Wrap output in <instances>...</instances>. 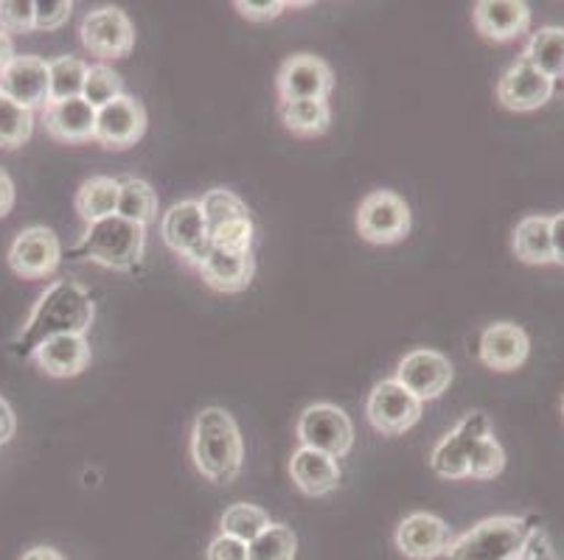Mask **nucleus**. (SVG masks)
I'll use <instances>...</instances> for the list:
<instances>
[{"label": "nucleus", "mask_w": 564, "mask_h": 560, "mask_svg": "<svg viewBox=\"0 0 564 560\" xmlns=\"http://www.w3.org/2000/svg\"><path fill=\"white\" fill-rule=\"evenodd\" d=\"M94 297L85 286H79L76 281H56L43 292L29 322L12 342L14 353L32 359V353L48 339L85 337L94 326Z\"/></svg>", "instance_id": "nucleus-1"}, {"label": "nucleus", "mask_w": 564, "mask_h": 560, "mask_svg": "<svg viewBox=\"0 0 564 560\" xmlns=\"http://www.w3.org/2000/svg\"><path fill=\"white\" fill-rule=\"evenodd\" d=\"M192 460L214 485H230L239 476L245 443L239 426L225 409L208 407L197 415L192 429Z\"/></svg>", "instance_id": "nucleus-2"}, {"label": "nucleus", "mask_w": 564, "mask_h": 560, "mask_svg": "<svg viewBox=\"0 0 564 560\" xmlns=\"http://www.w3.org/2000/svg\"><path fill=\"white\" fill-rule=\"evenodd\" d=\"M531 521L517 516H491L475 524L460 538H453L444 552L447 560H525L533 532Z\"/></svg>", "instance_id": "nucleus-3"}, {"label": "nucleus", "mask_w": 564, "mask_h": 560, "mask_svg": "<svg viewBox=\"0 0 564 560\" xmlns=\"http://www.w3.org/2000/svg\"><path fill=\"white\" fill-rule=\"evenodd\" d=\"M147 250V228L127 222L121 216H107L101 222L87 224L85 235L74 246V259H87L116 272H130L141 264Z\"/></svg>", "instance_id": "nucleus-4"}, {"label": "nucleus", "mask_w": 564, "mask_h": 560, "mask_svg": "<svg viewBox=\"0 0 564 560\" xmlns=\"http://www.w3.org/2000/svg\"><path fill=\"white\" fill-rule=\"evenodd\" d=\"M161 235L169 250L181 255L188 266H199L205 255L212 253L208 224H205L203 205L197 199L172 205L161 219Z\"/></svg>", "instance_id": "nucleus-5"}, {"label": "nucleus", "mask_w": 564, "mask_h": 560, "mask_svg": "<svg viewBox=\"0 0 564 560\" xmlns=\"http://www.w3.org/2000/svg\"><path fill=\"white\" fill-rule=\"evenodd\" d=\"M299 440L306 449L343 460L354 446V426L335 404H312L299 418Z\"/></svg>", "instance_id": "nucleus-6"}, {"label": "nucleus", "mask_w": 564, "mask_h": 560, "mask_svg": "<svg viewBox=\"0 0 564 560\" xmlns=\"http://www.w3.org/2000/svg\"><path fill=\"white\" fill-rule=\"evenodd\" d=\"M422 407V400L415 398L413 393H408L397 378H388V382H379L373 393L368 395L366 413L379 435L399 438V435H404V431L419 424Z\"/></svg>", "instance_id": "nucleus-7"}, {"label": "nucleus", "mask_w": 564, "mask_h": 560, "mask_svg": "<svg viewBox=\"0 0 564 560\" xmlns=\"http://www.w3.org/2000/svg\"><path fill=\"white\" fill-rule=\"evenodd\" d=\"M357 230L371 244H397L410 233V208L399 194L373 191L357 208Z\"/></svg>", "instance_id": "nucleus-8"}, {"label": "nucleus", "mask_w": 564, "mask_h": 560, "mask_svg": "<svg viewBox=\"0 0 564 560\" xmlns=\"http://www.w3.org/2000/svg\"><path fill=\"white\" fill-rule=\"evenodd\" d=\"M82 45L99 59H124L135 48V29L116 7H101L82 20Z\"/></svg>", "instance_id": "nucleus-9"}, {"label": "nucleus", "mask_w": 564, "mask_h": 560, "mask_svg": "<svg viewBox=\"0 0 564 560\" xmlns=\"http://www.w3.org/2000/svg\"><path fill=\"white\" fill-rule=\"evenodd\" d=\"M491 435V420L486 413H469L464 415L458 426L449 431L447 438L441 440L433 449L430 465L444 480H466V469H469V454L480 438Z\"/></svg>", "instance_id": "nucleus-10"}, {"label": "nucleus", "mask_w": 564, "mask_h": 560, "mask_svg": "<svg viewBox=\"0 0 564 560\" xmlns=\"http://www.w3.org/2000/svg\"><path fill=\"white\" fill-rule=\"evenodd\" d=\"M63 261V244L51 228H25L9 246V266L23 281L54 275Z\"/></svg>", "instance_id": "nucleus-11"}, {"label": "nucleus", "mask_w": 564, "mask_h": 560, "mask_svg": "<svg viewBox=\"0 0 564 560\" xmlns=\"http://www.w3.org/2000/svg\"><path fill=\"white\" fill-rule=\"evenodd\" d=\"M275 87L281 101H326L335 90V76L321 56L295 54L281 65Z\"/></svg>", "instance_id": "nucleus-12"}, {"label": "nucleus", "mask_w": 564, "mask_h": 560, "mask_svg": "<svg viewBox=\"0 0 564 560\" xmlns=\"http://www.w3.org/2000/svg\"><path fill=\"white\" fill-rule=\"evenodd\" d=\"M397 382L422 404L424 400H435L447 393L449 384H453V362L444 353L419 348V351H410L399 362Z\"/></svg>", "instance_id": "nucleus-13"}, {"label": "nucleus", "mask_w": 564, "mask_h": 560, "mask_svg": "<svg viewBox=\"0 0 564 560\" xmlns=\"http://www.w3.org/2000/svg\"><path fill=\"white\" fill-rule=\"evenodd\" d=\"M147 132V110L132 96H121V99L110 101L101 110H96V132L94 141L101 143L105 149H130Z\"/></svg>", "instance_id": "nucleus-14"}, {"label": "nucleus", "mask_w": 564, "mask_h": 560, "mask_svg": "<svg viewBox=\"0 0 564 560\" xmlns=\"http://www.w3.org/2000/svg\"><path fill=\"white\" fill-rule=\"evenodd\" d=\"M48 62L40 56H14L7 68L0 70V96H7L9 101L25 110L34 112L37 107L48 105Z\"/></svg>", "instance_id": "nucleus-15"}, {"label": "nucleus", "mask_w": 564, "mask_h": 560, "mask_svg": "<svg viewBox=\"0 0 564 560\" xmlns=\"http://www.w3.org/2000/svg\"><path fill=\"white\" fill-rule=\"evenodd\" d=\"M553 87H556V81L551 76L533 68L531 62L520 59L502 74L500 85H497V99L511 112H533L551 101Z\"/></svg>", "instance_id": "nucleus-16"}, {"label": "nucleus", "mask_w": 564, "mask_h": 560, "mask_svg": "<svg viewBox=\"0 0 564 560\" xmlns=\"http://www.w3.org/2000/svg\"><path fill=\"white\" fill-rule=\"evenodd\" d=\"M453 532L433 513H410L397 530V547L410 560H433L447 552Z\"/></svg>", "instance_id": "nucleus-17"}, {"label": "nucleus", "mask_w": 564, "mask_h": 560, "mask_svg": "<svg viewBox=\"0 0 564 560\" xmlns=\"http://www.w3.org/2000/svg\"><path fill=\"white\" fill-rule=\"evenodd\" d=\"M531 351V339L514 322H495L480 333V362L497 373H511L520 367Z\"/></svg>", "instance_id": "nucleus-18"}, {"label": "nucleus", "mask_w": 564, "mask_h": 560, "mask_svg": "<svg viewBox=\"0 0 564 560\" xmlns=\"http://www.w3.org/2000/svg\"><path fill=\"white\" fill-rule=\"evenodd\" d=\"M471 20L486 40L509 43L531 25V7L522 0H480L471 9Z\"/></svg>", "instance_id": "nucleus-19"}, {"label": "nucleus", "mask_w": 564, "mask_h": 560, "mask_svg": "<svg viewBox=\"0 0 564 560\" xmlns=\"http://www.w3.org/2000/svg\"><path fill=\"white\" fill-rule=\"evenodd\" d=\"M45 132L59 143H85L94 141L96 132V107L85 99L48 101L45 105Z\"/></svg>", "instance_id": "nucleus-20"}, {"label": "nucleus", "mask_w": 564, "mask_h": 560, "mask_svg": "<svg viewBox=\"0 0 564 560\" xmlns=\"http://www.w3.org/2000/svg\"><path fill=\"white\" fill-rule=\"evenodd\" d=\"M37 367L51 378H74L90 367V342L85 337H56L32 353Z\"/></svg>", "instance_id": "nucleus-21"}, {"label": "nucleus", "mask_w": 564, "mask_h": 560, "mask_svg": "<svg viewBox=\"0 0 564 560\" xmlns=\"http://www.w3.org/2000/svg\"><path fill=\"white\" fill-rule=\"evenodd\" d=\"M290 476L306 496H326L340 485V462L323 451L301 446L290 460Z\"/></svg>", "instance_id": "nucleus-22"}, {"label": "nucleus", "mask_w": 564, "mask_h": 560, "mask_svg": "<svg viewBox=\"0 0 564 560\" xmlns=\"http://www.w3.org/2000/svg\"><path fill=\"white\" fill-rule=\"evenodd\" d=\"M197 272L214 292L236 295V292L248 289L250 281H253L256 261L253 253H225V250L212 246V253L205 255Z\"/></svg>", "instance_id": "nucleus-23"}, {"label": "nucleus", "mask_w": 564, "mask_h": 560, "mask_svg": "<svg viewBox=\"0 0 564 560\" xmlns=\"http://www.w3.org/2000/svg\"><path fill=\"white\" fill-rule=\"evenodd\" d=\"M511 246H514L517 259L525 261V264H553L551 219L547 216H525V219H520L514 235H511Z\"/></svg>", "instance_id": "nucleus-24"}, {"label": "nucleus", "mask_w": 564, "mask_h": 560, "mask_svg": "<svg viewBox=\"0 0 564 560\" xmlns=\"http://www.w3.org/2000/svg\"><path fill=\"white\" fill-rule=\"evenodd\" d=\"M118 191H121V183L112 177L85 179L79 194H76V213H79L87 224L101 222L107 216H116Z\"/></svg>", "instance_id": "nucleus-25"}, {"label": "nucleus", "mask_w": 564, "mask_h": 560, "mask_svg": "<svg viewBox=\"0 0 564 560\" xmlns=\"http://www.w3.org/2000/svg\"><path fill=\"white\" fill-rule=\"evenodd\" d=\"M522 59L531 62L533 68L551 76L553 81L564 79V29L558 25H545L528 40Z\"/></svg>", "instance_id": "nucleus-26"}, {"label": "nucleus", "mask_w": 564, "mask_h": 560, "mask_svg": "<svg viewBox=\"0 0 564 560\" xmlns=\"http://www.w3.org/2000/svg\"><path fill=\"white\" fill-rule=\"evenodd\" d=\"M121 183V191H118V210L116 216L127 219V222H135L141 228L152 224L158 219V191L152 188L147 179L127 177L118 179Z\"/></svg>", "instance_id": "nucleus-27"}, {"label": "nucleus", "mask_w": 564, "mask_h": 560, "mask_svg": "<svg viewBox=\"0 0 564 560\" xmlns=\"http://www.w3.org/2000/svg\"><path fill=\"white\" fill-rule=\"evenodd\" d=\"M279 116L286 130L299 138H317L329 130V101H281Z\"/></svg>", "instance_id": "nucleus-28"}, {"label": "nucleus", "mask_w": 564, "mask_h": 560, "mask_svg": "<svg viewBox=\"0 0 564 560\" xmlns=\"http://www.w3.org/2000/svg\"><path fill=\"white\" fill-rule=\"evenodd\" d=\"M85 76L87 65L79 56H59V59L48 62V101H68V99H82V90H85Z\"/></svg>", "instance_id": "nucleus-29"}, {"label": "nucleus", "mask_w": 564, "mask_h": 560, "mask_svg": "<svg viewBox=\"0 0 564 560\" xmlns=\"http://www.w3.org/2000/svg\"><path fill=\"white\" fill-rule=\"evenodd\" d=\"M270 524L273 521H270V516H267L261 507L248 505V502H239V505H230L228 510L223 513L219 530H223V536H230L236 538V541L250 543L253 538H259Z\"/></svg>", "instance_id": "nucleus-30"}, {"label": "nucleus", "mask_w": 564, "mask_h": 560, "mask_svg": "<svg viewBox=\"0 0 564 560\" xmlns=\"http://www.w3.org/2000/svg\"><path fill=\"white\" fill-rule=\"evenodd\" d=\"M299 538L286 524H270L259 538L248 543V560H295Z\"/></svg>", "instance_id": "nucleus-31"}, {"label": "nucleus", "mask_w": 564, "mask_h": 560, "mask_svg": "<svg viewBox=\"0 0 564 560\" xmlns=\"http://www.w3.org/2000/svg\"><path fill=\"white\" fill-rule=\"evenodd\" d=\"M34 132L32 110L0 96V149H20Z\"/></svg>", "instance_id": "nucleus-32"}, {"label": "nucleus", "mask_w": 564, "mask_h": 560, "mask_svg": "<svg viewBox=\"0 0 564 560\" xmlns=\"http://www.w3.org/2000/svg\"><path fill=\"white\" fill-rule=\"evenodd\" d=\"M121 96H124V79H121V74H116L110 65H94V68H87L85 90H82V99H85L87 105L101 110V107L121 99Z\"/></svg>", "instance_id": "nucleus-33"}, {"label": "nucleus", "mask_w": 564, "mask_h": 560, "mask_svg": "<svg viewBox=\"0 0 564 560\" xmlns=\"http://www.w3.org/2000/svg\"><path fill=\"white\" fill-rule=\"evenodd\" d=\"M208 241L214 250H225V253H253V219L242 216V219L208 228Z\"/></svg>", "instance_id": "nucleus-34"}, {"label": "nucleus", "mask_w": 564, "mask_h": 560, "mask_svg": "<svg viewBox=\"0 0 564 560\" xmlns=\"http://www.w3.org/2000/svg\"><path fill=\"white\" fill-rule=\"evenodd\" d=\"M502 469H506V451L497 443L495 435H486V438H480L478 443H475V449H471L466 474H469L471 480H495V476L502 474Z\"/></svg>", "instance_id": "nucleus-35"}, {"label": "nucleus", "mask_w": 564, "mask_h": 560, "mask_svg": "<svg viewBox=\"0 0 564 560\" xmlns=\"http://www.w3.org/2000/svg\"><path fill=\"white\" fill-rule=\"evenodd\" d=\"M199 205H203V216L208 228H217V224L230 222V219L250 216L248 205L236 197L234 191H228V188H212V191L199 199Z\"/></svg>", "instance_id": "nucleus-36"}, {"label": "nucleus", "mask_w": 564, "mask_h": 560, "mask_svg": "<svg viewBox=\"0 0 564 560\" xmlns=\"http://www.w3.org/2000/svg\"><path fill=\"white\" fill-rule=\"evenodd\" d=\"M0 29L7 34H29V31H34L32 0H0Z\"/></svg>", "instance_id": "nucleus-37"}, {"label": "nucleus", "mask_w": 564, "mask_h": 560, "mask_svg": "<svg viewBox=\"0 0 564 560\" xmlns=\"http://www.w3.org/2000/svg\"><path fill=\"white\" fill-rule=\"evenodd\" d=\"M70 12H74V3H70V0H40V3H34V29H63L70 20Z\"/></svg>", "instance_id": "nucleus-38"}, {"label": "nucleus", "mask_w": 564, "mask_h": 560, "mask_svg": "<svg viewBox=\"0 0 564 560\" xmlns=\"http://www.w3.org/2000/svg\"><path fill=\"white\" fill-rule=\"evenodd\" d=\"M239 9V14L253 23H267V20H275L279 14H284L290 7H304V3H286V0H261V3H248V0H236L234 3Z\"/></svg>", "instance_id": "nucleus-39"}, {"label": "nucleus", "mask_w": 564, "mask_h": 560, "mask_svg": "<svg viewBox=\"0 0 564 560\" xmlns=\"http://www.w3.org/2000/svg\"><path fill=\"white\" fill-rule=\"evenodd\" d=\"M205 560H248V543L236 541V538L219 532V536L208 543Z\"/></svg>", "instance_id": "nucleus-40"}, {"label": "nucleus", "mask_w": 564, "mask_h": 560, "mask_svg": "<svg viewBox=\"0 0 564 560\" xmlns=\"http://www.w3.org/2000/svg\"><path fill=\"white\" fill-rule=\"evenodd\" d=\"M551 253L553 264L564 266V213L551 216Z\"/></svg>", "instance_id": "nucleus-41"}, {"label": "nucleus", "mask_w": 564, "mask_h": 560, "mask_svg": "<svg viewBox=\"0 0 564 560\" xmlns=\"http://www.w3.org/2000/svg\"><path fill=\"white\" fill-rule=\"evenodd\" d=\"M14 429H18V420H14L12 407L0 398V446H7L14 438Z\"/></svg>", "instance_id": "nucleus-42"}, {"label": "nucleus", "mask_w": 564, "mask_h": 560, "mask_svg": "<svg viewBox=\"0 0 564 560\" xmlns=\"http://www.w3.org/2000/svg\"><path fill=\"white\" fill-rule=\"evenodd\" d=\"M14 208V183L3 168H0V219L9 216V210Z\"/></svg>", "instance_id": "nucleus-43"}, {"label": "nucleus", "mask_w": 564, "mask_h": 560, "mask_svg": "<svg viewBox=\"0 0 564 560\" xmlns=\"http://www.w3.org/2000/svg\"><path fill=\"white\" fill-rule=\"evenodd\" d=\"M14 59V45H12V37H9L7 31L0 29V70L7 68L9 62Z\"/></svg>", "instance_id": "nucleus-44"}, {"label": "nucleus", "mask_w": 564, "mask_h": 560, "mask_svg": "<svg viewBox=\"0 0 564 560\" xmlns=\"http://www.w3.org/2000/svg\"><path fill=\"white\" fill-rule=\"evenodd\" d=\"M23 560H65V558L51 547H34L23 554Z\"/></svg>", "instance_id": "nucleus-45"}, {"label": "nucleus", "mask_w": 564, "mask_h": 560, "mask_svg": "<svg viewBox=\"0 0 564 560\" xmlns=\"http://www.w3.org/2000/svg\"><path fill=\"white\" fill-rule=\"evenodd\" d=\"M540 532V530H536ZM536 532H533V538H531V543H528V558L525 560H556L553 558V552H551V547H542L540 552H536Z\"/></svg>", "instance_id": "nucleus-46"}, {"label": "nucleus", "mask_w": 564, "mask_h": 560, "mask_svg": "<svg viewBox=\"0 0 564 560\" xmlns=\"http://www.w3.org/2000/svg\"><path fill=\"white\" fill-rule=\"evenodd\" d=\"M562 415H564V398H562Z\"/></svg>", "instance_id": "nucleus-47"}]
</instances>
